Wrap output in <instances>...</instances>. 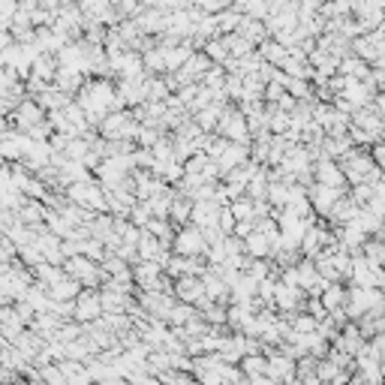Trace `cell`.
Here are the masks:
<instances>
[{
  "mask_svg": "<svg viewBox=\"0 0 385 385\" xmlns=\"http://www.w3.org/2000/svg\"><path fill=\"white\" fill-rule=\"evenodd\" d=\"M60 268H64V274H69V277H75L82 286H100L103 283V268H100L93 259H88L84 253H73V256H64V262H60Z\"/></svg>",
  "mask_w": 385,
  "mask_h": 385,
  "instance_id": "obj_1",
  "label": "cell"
},
{
  "mask_svg": "<svg viewBox=\"0 0 385 385\" xmlns=\"http://www.w3.org/2000/svg\"><path fill=\"white\" fill-rule=\"evenodd\" d=\"M382 289L376 286H355L347 289V301H343V310H347V319H358L361 313H367L371 307H382Z\"/></svg>",
  "mask_w": 385,
  "mask_h": 385,
  "instance_id": "obj_2",
  "label": "cell"
},
{
  "mask_svg": "<svg viewBox=\"0 0 385 385\" xmlns=\"http://www.w3.org/2000/svg\"><path fill=\"white\" fill-rule=\"evenodd\" d=\"M139 121L132 117L130 108H121V112H108L103 121L97 124V132L103 139H136Z\"/></svg>",
  "mask_w": 385,
  "mask_h": 385,
  "instance_id": "obj_3",
  "label": "cell"
},
{
  "mask_svg": "<svg viewBox=\"0 0 385 385\" xmlns=\"http://www.w3.org/2000/svg\"><path fill=\"white\" fill-rule=\"evenodd\" d=\"M214 132L226 136L229 141H250V132H247L244 115L238 112V106H229V103H226V108L220 112V121H217Z\"/></svg>",
  "mask_w": 385,
  "mask_h": 385,
  "instance_id": "obj_4",
  "label": "cell"
},
{
  "mask_svg": "<svg viewBox=\"0 0 385 385\" xmlns=\"http://www.w3.org/2000/svg\"><path fill=\"white\" fill-rule=\"evenodd\" d=\"M205 247L208 244H205V238H202V229L193 223H184L175 232V238H172V253H180V256H202Z\"/></svg>",
  "mask_w": 385,
  "mask_h": 385,
  "instance_id": "obj_5",
  "label": "cell"
},
{
  "mask_svg": "<svg viewBox=\"0 0 385 385\" xmlns=\"http://www.w3.org/2000/svg\"><path fill=\"white\" fill-rule=\"evenodd\" d=\"M304 301H307V295H304L301 286H292V283H274V295H271V307H277L280 313H298L304 310Z\"/></svg>",
  "mask_w": 385,
  "mask_h": 385,
  "instance_id": "obj_6",
  "label": "cell"
},
{
  "mask_svg": "<svg viewBox=\"0 0 385 385\" xmlns=\"http://www.w3.org/2000/svg\"><path fill=\"white\" fill-rule=\"evenodd\" d=\"M349 283H355V286H376V289H382V283H385L382 265H373V262H367L361 253H352Z\"/></svg>",
  "mask_w": 385,
  "mask_h": 385,
  "instance_id": "obj_7",
  "label": "cell"
},
{
  "mask_svg": "<svg viewBox=\"0 0 385 385\" xmlns=\"http://www.w3.org/2000/svg\"><path fill=\"white\" fill-rule=\"evenodd\" d=\"M347 193V190H340V187H325V184H313L307 187V199H310V208H313V214H319V217H328V211H331V205L340 196Z\"/></svg>",
  "mask_w": 385,
  "mask_h": 385,
  "instance_id": "obj_8",
  "label": "cell"
},
{
  "mask_svg": "<svg viewBox=\"0 0 385 385\" xmlns=\"http://www.w3.org/2000/svg\"><path fill=\"white\" fill-rule=\"evenodd\" d=\"M172 295L178 301L196 304L202 295H205V286H202V274H180V277L172 280Z\"/></svg>",
  "mask_w": 385,
  "mask_h": 385,
  "instance_id": "obj_9",
  "label": "cell"
},
{
  "mask_svg": "<svg viewBox=\"0 0 385 385\" xmlns=\"http://www.w3.org/2000/svg\"><path fill=\"white\" fill-rule=\"evenodd\" d=\"M265 376H268L271 382H292L295 380V358L283 355V352L265 355Z\"/></svg>",
  "mask_w": 385,
  "mask_h": 385,
  "instance_id": "obj_10",
  "label": "cell"
},
{
  "mask_svg": "<svg viewBox=\"0 0 385 385\" xmlns=\"http://www.w3.org/2000/svg\"><path fill=\"white\" fill-rule=\"evenodd\" d=\"M43 117H45V108L39 106L36 100H27V97H25V100H21V103L10 112V124H12L15 130H21V132H25V130L30 127V124L43 121Z\"/></svg>",
  "mask_w": 385,
  "mask_h": 385,
  "instance_id": "obj_11",
  "label": "cell"
},
{
  "mask_svg": "<svg viewBox=\"0 0 385 385\" xmlns=\"http://www.w3.org/2000/svg\"><path fill=\"white\" fill-rule=\"evenodd\" d=\"M73 304H75L73 319H78V322H91V319H97L100 313H103V304H100V292H93L91 286H88V289L82 286V292L73 298Z\"/></svg>",
  "mask_w": 385,
  "mask_h": 385,
  "instance_id": "obj_12",
  "label": "cell"
},
{
  "mask_svg": "<svg viewBox=\"0 0 385 385\" xmlns=\"http://www.w3.org/2000/svg\"><path fill=\"white\" fill-rule=\"evenodd\" d=\"M313 180H316V184H325V187H340V190H347V178H343L340 166H337V160H328V156H319V160L313 163Z\"/></svg>",
  "mask_w": 385,
  "mask_h": 385,
  "instance_id": "obj_13",
  "label": "cell"
},
{
  "mask_svg": "<svg viewBox=\"0 0 385 385\" xmlns=\"http://www.w3.org/2000/svg\"><path fill=\"white\" fill-rule=\"evenodd\" d=\"M132 21L139 25V30L145 36H156L160 30H166V10H156V6H141L132 15Z\"/></svg>",
  "mask_w": 385,
  "mask_h": 385,
  "instance_id": "obj_14",
  "label": "cell"
},
{
  "mask_svg": "<svg viewBox=\"0 0 385 385\" xmlns=\"http://www.w3.org/2000/svg\"><path fill=\"white\" fill-rule=\"evenodd\" d=\"M132 180H136V199H151V196L163 193L166 190V180L160 175H154V172H141V169H132Z\"/></svg>",
  "mask_w": 385,
  "mask_h": 385,
  "instance_id": "obj_15",
  "label": "cell"
},
{
  "mask_svg": "<svg viewBox=\"0 0 385 385\" xmlns=\"http://www.w3.org/2000/svg\"><path fill=\"white\" fill-rule=\"evenodd\" d=\"M45 292H49V298H54V301H73V298L82 292V283L75 277H69V274H60L58 280L45 286Z\"/></svg>",
  "mask_w": 385,
  "mask_h": 385,
  "instance_id": "obj_16",
  "label": "cell"
},
{
  "mask_svg": "<svg viewBox=\"0 0 385 385\" xmlns=\"http://www.w3.org/2000/svg\"><path fill=\"white\" fill-rule=\"evenodd\" d=\"M51 84L58 91L69 93V97H75L78 88L84 84V73H78V69H69V67H58V73L51 75Z\"/></svg>",
  "mask_w": 385,
  "mask_h": 385,
  "instance_id": "obj_17",
  "label": "cell"
},
{
  "mask_svg": "<svg viewBox=\"0 0 385 385\" xmlns=\"http://www.w3.org/2000/svg\"><path fill=\"white\" fill-rule=\"evenodd\" d=\"M349 373L347 367H340V364H334L331 358H319L316 361V376H319V382H334V385H343V382H349Z\"/></svg>",
  "mask_w": 385,
  "mask_h": 385,
  "instance_id": "obj_18",
  "label": "cell"
},
{
  "mask_svg": "<svg viewBox=\"0 0 385 385\" xmlns=\"http://www.w3.org/2000/svg\"><path fill=\"white\" fill-rule=\"evenodd\" d=\"M141 229H148L156 241H160L163 247H169V250H172V238H175V226H172V220H169V217H151L145 226H141Z\"/></svg>",
  "mask_w": 385,
  "mask_h": 385,
  "instance_id": "obj_19",
  "label": "cell"
},
{
  "mask_svg": "<svg viewBox=\"0 0 385 385\" xmlns=\"http://www.w3.org/2000/svg\"><path fill=\"white\" fill-rule=\"evenodd\" d=\"M45 211L49 208L43 205V199H25V205L15 211V217L25 226H39V223H45Z\"/></svg>",
  "mask_w": 385,
  "mask_h": 385,
  "instance_id": "obj_20",
  "label": "cell"
},
{
  "mask_svg": "<svg viewBox=\"0 0 385 385\" xmlns=\"http://www.w3.org/2000/svg\"><path fill=\"white\" fill-rule=\"evenodd\" d=\"M256 51L262 54L265 64H274V67H280L283 60H286V45H280L277 39H271V36L259 39V43H256Z\"/></svg>",
  "mask_w": 385,
  "mask_h": 385,
  "instance_id": "obj_21",
  "label": "cell"
},
{
  "mask_svg": "<svg viewBox=\"0 0 385 385\" xmlns=\"http://www.w3.org/2000/svg\"><path fill=\"white\" fill-rule=\"evenodd\" d=\"M235 34H241L247 39V43H259V39H265L268 36V30H265V21H259V19H250V15L241 12V21H238V27H235Z\"/></svg>",
  "mask_w": 385,
  "mask_h": 385,
  "instance_id": "obj_22",
  "label": "cell"
},
{
  "mask_svg": "<svg viewBox=\"0 0 385 385\" xmlns=\"http://www.w3.org/2000/svg\"><path fill=\"white\" fill-rule=\"evenodd\" d=\"M319 301H322V307H325V313H328V310L343 307V301H347V286H343L340 280H331L325 289H322Z\"/></svg>",
  "mask_w": 385,
  "mask_h": 385,
  "instance_id": "obj_23",
  "label": "cell"
},
{
  "mask_svg": "<svg viewBox=\"0 0 385 385\" xmlns=\"http://www.w3.org/2000/svg\"><path fill=\"white\" fill-rule=\"evenodd\" d=\"M190 208H193V202L187 199L184 193L175 190V199H172V205H169V220H172V226L190 223Z\"/></svg>",
  "mask_w": 385,
  "mask_h": 385,
  "instance_id": "obj_24",
  "label": "cell"
},
{
  "mask_svg": "<svg viewBox=\"0 0 385 385\" xmlns=\"http://www.w3.org/2000/svg\"><path fill=\"white\" fill-rule=\"evenodd\" d=\"M30 73L45 78V82H51V75L58 73V58H54L51 51H39L34 58V64H30Z\"/></svg>",
  "mask_w": 385,
  "mask_h": 385,
  "instance_id": "obj_25",
  "label": "cell"
},
{
  "mask_svg": "<svg viewBox=\"0 0 385 385\" xmlns=\"http://www.w3.org/2000/svg\"><path fill=\"white\" fill-rule=\"evenodd\" d=\"M54 364L60 367V373H64V380H73V382H91V373H88V367H84V361L60 358V361H54Z\"/></svg>",
  "mask_w": 385,
  "mask_h": 385,
  "instance_id": "obj_26",
  "label": "cell"
},
{
  "mask_svg": "<svg viewBox=\"0 0 385 385\" xmlns=\"http://www.w3.org/2000/svg\"><path fill=\"white\" fill-rule=\"evenodd\" d=\"M283 88H286L289 97H295V100H310L313 97V88H310V82L307 78H295V75H283Z\"/></svg>",
  "mask_w": 385,
  "mask_h": 385,
  "instance_id": "obj_27",
  "label": "cell"
},
{
  "mask_svg": "<svg viewBox=\"0 0 385 385\" xmlns=\"http://www.w3.org/2000/svg\"><path fill=\"white\" fill-rule=\"evenodd\" d=\"M352 220H355V223H358L367 235H380V238H382V217L371 214V211H367L364 205H358V211H355V217H352Z\"/></svg>",
  "mask_w": 385,
  "mask_h": 385,
  "instance_id": "obj_28",
  "label": "cell"
},
{
  "mask_svg": "<svg viewBox=\"0 0 385 385\" xmlns=\"http://www.w3.org/2000/svg\"><path fill=\"white\" fill-rule=\"evenodd\" d=\"M214 21H217V34H232L241 21V12L235 10V6H226V10L214 12Z\"/></svg>",
  "mask_w": 385,
  "mask_h": 385,
  "instance_id": "obj_29",
  "label": "cell"
},
{
  "mask_svg": "<svg viewBox=\"0 0 385 385\" xmlns=\"http://www.w3.org/2000/svg\"><path fill=\"white\" fill-rule=\"evenodd\" d=\"M36 103L43 108H60V106L69 103V93H64V91L54 88V84H49L43 93H36Z\"/></svg>",
  "mask_w": 385,
  "mask_h": 385,
  "instance_id": "obj_30",
  "label": "cell"
},
{
  "mask_svg": "<svg viewBox=\"0 0 385 385\" xmlns=\"http://www.w3.org/2000/svg\"><path fill=\"white\" fill-rule=\"evenodd\" d=\"M100 304H103V313H124V304H127V292L103 289V292H100Z\"/></svg>",
  "mask_w": 385,
  "mask_h": 385,
  "instance_id": "obj_31",
  "label": "cell"
},
{
  "mask_svg": "<svg viewBox=\"0 0 385 385\" xmlns=\"http://www.w3.org/2000/svg\"><path fill=\"white\" fill-rule=\"evenodd\" d=\"M172 199H175V190H172V187H166L163 193L151 196V199H148V205H151V214H154V217H169Z\"/></svg>",
  "mask_w": 385,
  "mask_h": 385,
  "instance_id": "obj_32",
  "label": "cell"
},
{
  "mask_svg": "<svg viewBox=\"0 0 385 385\" xmlns=\"http://www.w3.org/2000/svg\"><path fill=\"white\" fill-rule=\"evenodd\" d=\"M265 199H268L271 208H283L289 199V187L283 180H268V190H265Z\"/></svg>",
  "mask_w": 385,
  "mask_h": 385,
  "instance_id": "obj_33",
  "label": "cell"
},
{
  "mask_svg": "<svg viewBox=\"0 0 385 385\" xmlns=\"http://www.w3.org/2000/svg\"><path fill=\"white\" fill-rule=\"evenodd\" d=\"M361 256H364L367 262H373V265H382L385 262V247H382L380 235H376V238H367L364 244H361Z\"/></svg>",
  "mask_w": 385,
  "mask_h": 385,
  "instance_id": "obj_34",
  "label": "cell"
},
{
  "mask_svg": "<svg viewBox=\"0 0 385 385\" xmlns=\"http://www.w3.org/2000/svg\"><path fill=\"white\" fill-rule=\"evenodd\" d=\"M202 51L208 54V60H211V64H223V60L229 58V51H226V45H223V39H220V36H211V39H205V45H202Z\"/></svg>",
  "mask_w": 385,
  "mask_h": 385,
  "instance_id": "obj_35",
  "label": "cell"
},
{
  "mask_svg": "<svg viewBox=\"0 0 385 385\" xmlns=\"http://www.w3.org/2000/svg\"><path fill=\"white\" fill-rule=\"evenodd\" d=\"M229 211L235 220H253V199L250 196H238L229 202Z\"/></svg>",
  "mask_w": 385,
  "mask_h": 385,
  "instance_id": "obj_36",
  "label": "cell"
},
{
  "mask_svg": "<svg viewBox=\"0 0 385 385\" xmlns=\"http://www.w3.org/2000/svg\"><path fill=\"white\" fill-rule=\"evenodd\" d=\"M34 274L43 286H49V283H54L64 274V268H60V265H51V262H39V265H34Z\"/></svg>",
  "mask_w": 385,
  "mask_h": 385,
  "instance_id": "obj_37",
  "label": "cell"
},
{
  "mask_svg": "<svg viewBox=\"0 0 385 385\" xmlns=\"http://www.w3.org/2000/svg\"><path fill=\"white\" fill-rule=\"evenodd\" d=\"M51 132H54V127L49 124V117H43V121L30 124V127L25 130V136H27V139H34V141H49Z\"/></svg>",
  "mask_w": 385,
  "mask_h": 385,
  "instance_id": "obj_38",
  "label": "cell"
},
{
  "mask_svg": "<svg viewBox=\"0 0 385 385\" xmlns=\"http://www.w3.org/2000/svg\"><path fill=\"white\" fill-rule=\"evenodd\" d=\"M39 367V382H67L64 380V373H60V367L58 364H51V361H45V364H36Z\"/></svg>",
  "mask_w": 385,
  "mask_h": 385,
  "instance_id": "obj_39",
  "label": "cell"
},
{
  "mask_svg": "<svg viewBox=\"0 0 385 385\" xmlns=\"http://www.w3.org/2000/svg\"><path fill=\"white\" fill-rule=\"evenodd\" d=\"M160 136H163V130H156V127H141V124H139V130H136V145H139V148H151Z\"/></svg>",
  "mask_w": 385,
  "mask_h": 385,
  "instance_id": "obj_40",
  "label": "cell"
},
{
  "mask_svg": "<svg viewBox=\"0 0 385 385\" xmlns=\"http://www.w3.org/2000/svg\"><path fill=\"white\" fill-rule=\"evenodd\" d=\"M12 307H15V316H19V322H21V325H30V322H34V316H36V310L34 307H30V304L25 301V298H15V301H12Z\"/></svg>",
  "mask_w": 385,
  "mask_h": 385,
  "instance_id": "obj_41",
  "label": "cell"
},
{
  "mask_svg": "<svg viewBox=\"0 0 385 385\" xmlns=\"http://www.w3.org/2000/svg\"><path fill=\"white\" fill-rule=\"evenodd\" d=\"M262 108H265V103H262V100H238V112L241 115H256V112H262Z\"/></svg>",
  "mask_w": 385,
  "mask_h": 385,
  "instance_id": "obj_42",
  "label": "cell"
},
{
  "mask_svg": "<svg viewBox=\"0 0 385 385\" xmlns=\"http://www.w3.org/2000/svg\"><path fill=\"white\" fill-rule=\"evenodd\" d=\"M371 148H373V151H371V160L376 163V166H382V163H385V145H382V139H376Z\"/></svg>",
  "mask_w": 385,
  "mask_h": 385,
  "instance_id": "obj_43",
  "label": "cell"
},
{
  "mask_svg": "<svg viewBox=\"0 0 385 385\" xmlns=\"http://www.w3.org/2000/svg\"><path fill=\"white\" fill-rule=\"evenodd\" d=\"M0 380H6V382L19 380V371H10V367H3V364H0Z\"/></svg>",
  "mask_w": 385,
  "mask_h": 385,
  "instance_id": "obj_44",
  "label": "cell"
},
{
  "mask_svg": "<svg viewBox=\"0 0 385 385\" xmlns=\"http://www.w3.org/2000/svg\"><path fill=\"white\" fill-rule=\"evenodd\" d=\"M10 43H12L10 30H0V49H3V45H10Z\"/></svg>",
  "mask_w": 385,
  "mask_h": 385,
  "instance_id": "obj_45",
  "label": "cell"
}]
</instances>
